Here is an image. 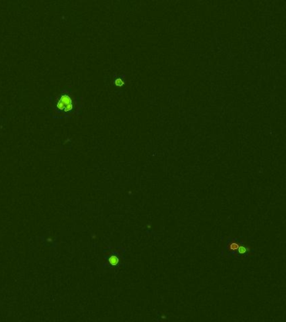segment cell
Returning a JSON list of instances; mask_svg holds the SVG:
<instances>
[{
    "instance_id": "1",
    "label": "cell",
    "mask_w": 286,
    "mask_h": 322,
    "mask_svg": "<svg viewBox=\"0 0 286 322\" xmlns=\"http://www.w3.org/2000/svg\"><path fill=\"white\" fill-rule=\"evenodd\" d=\"M77 102L76 101V97H74L72 93L69 91L64 90L55 98L52 113L60 116H68L71 114L77 113Z\"/></svg>"
},
{
    "instance_id": "2",
    "label": "cell",
    "mask_w": 286,
    "mask_h": 322,
    "mask_svg": "<svg viewBox=\"0 0 286 322\" xmlns=\"http://www.w3.org/2000/svg\"><path fill=\"white\" fill-rule=\"evenodd\" d=\"M118 259L117 258V257H115V256H112V257H110V259H109V262H110V263L112 264V265H116L117 263H118Z\"/></svg>"
}]
</instances>
